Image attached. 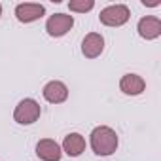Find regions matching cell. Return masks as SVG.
I'll list each match as a JSON object with an SVG mask.
<instances>
[{
  "label": "cell",
  "instance_id": "1",
  "mask_svg": "<svg viewBox=\"0 0 161 161\" xmlns=\"http://www.w3.org/2000/svg\"><path fill=\"white\" fill-rule=\"evenodd\" d=\"M91 148L97 155H112L118 150V135L106 125H99L91 131Z\"/></svg>",
  "mask_w": 161,
  "mask_h": 161
},
{
  "label": "cell",
  "instance_id": "2",
  "mask_svg": "<svg viewBox=\"0 0 161 161\" xmlns=\"http://www.w3.org/2000/svg\"><path fill=\"white\" fill-rule=\"evenodd\" d=\"M40 114H42V108L34 99H23L14 110V119L19 125H31L40 118Z\"/></svg>",
  "mask_w": 161,
  "mask_h": 161
},
{
  "label": "cell",
  "instance_id": "3",
  "mask_svg": "<svg viewBox=\"0 0 161 161\" xmlns=\"http://www.w3.org/2000/svg\"><path fill=\"white\" fill-rule=\"evenodd\" d=\"M129 17H131V12H129V8L125 4L106 6L99 15L101 23L106 25V27H121V25H125L129 21Z\"/></svg>",
  "mask_w": 161,
  "mask_h": 161
},
{
  "label": "cell",
  "instance_id": "4",
  "mask_svg": "<svg viewBox=\"0 0 161 161\" xmlns=\"http://www.w3.org/2000/svg\"><path fill=\"white\" fill-rule=\"evenodd\" d=\"M74 27V17L72 15H66V14H55L47 19L46 23V31L49 36L53 38H59V36H64L70 29Z\"/></svg>",
  "mask_w": 161,
  "mask_h": 161
},
{
  "label": "cell",
  "instance_id": "5",
  "mask_svg": "<svg viewBox=\"0 0 161 161\" xmlns=\"http://www.w3.org/2000/svg\"><path fill=\"white\" fill-rule=\"evenodd\" d=\"M44 14H46V8H44L42 4L23 2V4H17V6H15V17H17L21 23L38 21L40 17H44Z\"/></svg>",
  "mask_w": 161,
  "mask_h": 161
},
{
  "label": "cell",
  "instance_id": "6",
  "mask_svg": "<svg viewBox=\"0 0 161 161\" xmlns=\"http://www.w3.org/2000/svg\"><path fill=\"white\" fill-rule=\"evenodd\" d=\"M44 99L51 104H61L68 99V87L63 84V82H57V80H53V82H47L44 86V91H42Z\"/></svg>",
  "mask_w": 161,
  "mask_h": 161
},
{
  "label": "cell",
  "instance_id": "7",
  "mask_svg": "<svg viewBox=\"0 0 161 161\" xmlns=\"http://www.w3.org/2000/svg\"><path fill=\"white\" fill-rule=\"evenodd\" d=\"M36 155L42 159V161H59L61 155H63V150L61 146L51 140V138H42L38 144H36Z\"/></svg>",
  "mask_w": 161,
  "mask_h": 161
},
{
  "label": "cell",
  "instance_id": "8",
  "mask_svg": "<svg viewBox=\"0 0 161 161\" xmlns=\"http://www.w3.org/2000/svg\"><path fill=\"white\" fill-rule=\"evenodd\" d=\"M136 31L144 40H155L161 34V19L153 17V15H146L138 21Z\"/></svg>",
  "mask_w": 161,
  "mask_h": 161
},
{
  "label": "cell",
  "instance_id": "9",
  "mask_svg": "<svg viewBox=\"0 0 161 161\" xmlns=\"http://www.w3.org/2000/svg\"><path fill=\"white\" fill-rule=\"evenodd\" d=\"M104 49V38L99 32H89L82 42V53L87 59H97Z\"/></svg>",
  "mask_w": 161,
  "mask_h": 161
},
{
  "label": "cell",
  "instance_id": "10",
  "mask_svg": "<svg viewBox=\"0 0 161 161\" xmlns=\"http://www.w3.org/2000/svg\"><path fill=\"white\" fill-rule=\"evenodd\" d=\"M119 89L125 93V95H140L144 89H146V82L138 76V74H125L121 80H119Z\"/></svg>",
  "mask_w": 161,
  "mask_h": 161
},
{
  "label": "cell",
  "instance_id": "11",
  "mask_svg": "<svg viewBox=\"0 0 161 161\" xmlns=\"http://www.w3.org/2000/svg\"><path fill=\"white\" fill-rule=\"evenodd\" d=\"M63 150L66 152V155L78 157L80 153L86 150V138L80 135V133H70V135H66L64 140H63Z\"/></svg>",
  "mask_w": 161,
  "mask_h": 161
},
{
  "label": "cell",
  "instance_id": "12",
  "mask_svg": "<svg viewBox=\"0 0 161 161\" xmlns=\"http://www.w3.org/2000/svg\"><path fill=\"white\" fill-rule=\"evenodd\" d=\"M68 8H70V12L86 14V12H89V10L95 8V2H93V0H70V2H68Z\"/></svg>",
  "mask_w": 161,
  "mask_h": 161
},
{
  "label": "cell",
  "instance_id": "13",
  "mask_svg": "<svg viewBox=\"0 0 161 161\" xmlns=\"http://www.w3.org/2000/svg\"><path fill=\"white\" fill-rule=\"evenodd\" d=\"M142 4L144 6H159V2H144V0H142Z\"/></svg>",
  "mask_w": 161,
  "mask_h": 161
},
{
  "label": "cell",
  "instance_id": "14",
  "mask_svg": "<svg viewBox=\"0 0 161 161\" xmlns=\"http://www.w3.org/2000/svg\"><path fill=\"white\" fill-rule=\"evenodd\" d=\"M0 15H2V4H0Z\"/></svg>",
  "mask_w": 161,
  "mask_h": 161
}]
</instances>
